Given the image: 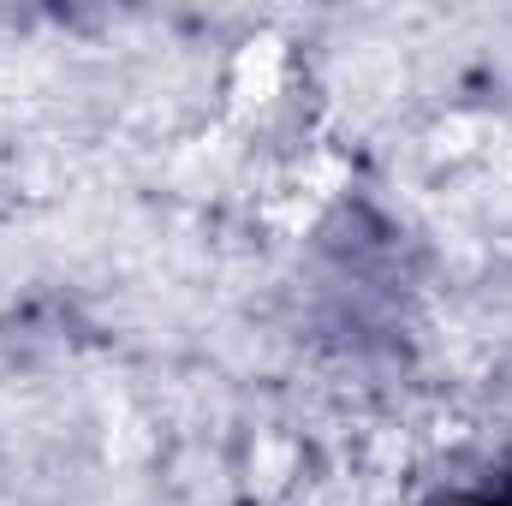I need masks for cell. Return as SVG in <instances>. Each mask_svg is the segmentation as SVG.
I'll use <instances>...</instances> for the list:
<instances>
[{
  "label": "cell",
  "instance_id": "obj_1",
  "mask_svg": "<svg viewBox=\"0 0 512 506\" xmlns=\"http://www.w3.org/2000/svg\"><path fill=\"white\" fill-rule=\"evenodd\" d=\"M441 506H512V489H465V495H453Z\"/></svg>",
  "mask_w": 512,
  "mask_h": 506
}]
</instances>
